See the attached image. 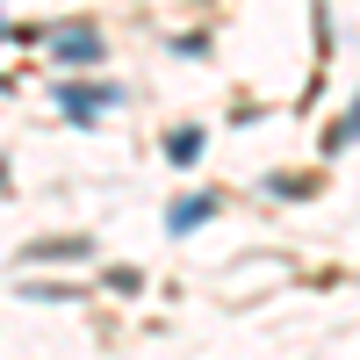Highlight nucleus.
I'll use <instances>...</instances> for the list:
<instances>
[{
	"mask_svg": "<svg viewBox=\"0 0 360 360\" xmlns=\"http://www.w3.org/2000/svg\"><path fill=\"white\" fill-rule=\"evenodd\" d=\"M58 108H65L72 123H94L101 108H115V86H65V94H58Z\"/></svg>",
	"mask_w": 360,
	"mask_h": 360,
	"instance_id": "1",
	"label": "nucleus"
},
{
	"mask_svg": "<svg viewBox=\"0 0 360 360\" xmlns=\"http://www.w3.org/2000/svg\"><path fill=\"white\" fill-rule=\"evenodd\" d=\"M209 217H217V195H188V202H173V209H166V231H173V238H188V231H202Z\"/></svg>",
	"mask_w": 360,
	"mask_h": 360,
	"instance_id": "2",
	"label": "nucleus"
},
{
	"mask_svg": "<svg viewBox=\"0 0 360 360\" xmlns=\"http://www.w3.org/2000/svg\"><path fill=\"white\" fill-rule=\"evenodd\" d=\"M37 259H94V238H37L22 252V266H37Z\"/></svg>",
	"mask_w": 360,
	"mask_h": 360,
	"instance_id": "3",
	"label": "nucleus"
},
{
	"mask_svg": "<svg viewBox=\"0 0 360 360\" xmlns=\"http://www.w3.org/2000/svg\"><path fill=\"white\" fill-rule=\"evenodd\" d=\"M58 58H65V65H72V58H79V65H94V58H101V37H94V29H65V37H58Z\"/></svg>",
	"mask_w": 360,
	"mask_h": 360,
	"instance_id": "4",
	"label": "nucleus"
},
{
	"mask_svg": "<svg viewBox=\"0 0 360 360\" xmlns=\"http://www.w3.org/2000/svg\"><path fill=\"white\" fill-rule=\"evenodd\" d=\"M166 159H173V166H195V159H202V130H173V137H166Z\"/></svg>",
	"mask_w": 360,
	"mask_h": 360,
	"instance_id": "5",
	"label": "nucleus"
},
{
	"mask_svg": "<svg viewBox=\"0 0 360 360\" xmlns=\"http://www.w3.org/2000/svg\"><path fill=\"white\" fill-rule=\"evenodd\" d=\"M353 137H360V101H353V108H346V123H339V130H332V137H324V144H332V152H346V144H353Z\"/></svg>",
	"mask_w": 360,
	"mask_h": 360,
	"instance_id": "6",
	"label": "nucleus"
}]
</instances>
